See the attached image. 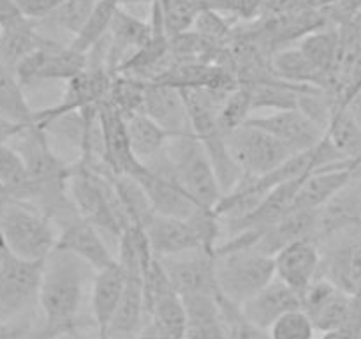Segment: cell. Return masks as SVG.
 Here are the masks:
<instances>
[{"mask_svg":"<svg viewBox=\"0 0 361 339\" xmlns=\"http://www.w3.org/2000/svg\"><path fill=\"white\" fill-rule=\"evenodd\" d=\"M159 260L173 292L178 297L219 295L214 251L196 249Z\"/></svg>","mask_w":361,"mask_h":339,"instance_id":"10","label":"cell"},{"mask_svg":"<svg viewBox=\"0 0 361 339\" xmlns=\"http://www.w3.org/2000/svg\"><path fill=\"white\" fill-rule=\"evenodd\" d=\"M56 230H59L56 249L76 254L85 263L90 265L92 270L97 272L116 263V258L106 246L101 233L85 219H81L78 212L60 221Z\"/></svg>","mask_w":361,"mask_h":339,"instance_id":"12","label":"cell"},{"mask_svg":"<svg viewBox=\"0 0 361 339\" xmlns=\"http://www.w3.org/2000/svg\"><path fill=\"white\" fill-rule=\"evenodd\" d=\"M59 230L48 215L27 201L0 200V244L25 260H46L56 247Z\"/></svg>","mask_w":361,"mask_h":339,"instance_id":"2","label":"cell"},{"mask_svg":"<svg viewBox=\"0 0 361 339\" xmlns=\"http://www.w3.org/2000/svg\"><path fill=\"white\" fill-rule=\"evenodd\" d=\"M143 113L169 136L192 133L185 101L178 88L157 81H145Z\"/></svg>","mask_w":361,"mask_h":339,"instance_id":"15","label":"cell"},{"mask_svg":"<svg viewBox=\"0 0 361 339\" xmlns=\"http://www.w3.org/2000/svg\"><path fill=\"white\" fill-rule=\"evenodd\" d=\"M252 115V99H250L249 87L238 85L235 90L226 95L221 106V113H219V122H221L224 134H228L236 127L243 126Z\"/></svg>","mask_w":361,"mask_h":339,"instance_id":"32","label":"cell"},{"mask_svg":"<svg viewBox=\"0 0 361 339\" xmlns=\"http://www.w3.org/2000/svg\"><path fill=\"white\" fill-rule=\"evenodd\" d=\"M126 127L130 148L141 165L164 152L169 134L161 129L154 120L148 119L145 113H137L126 119Z\"/></svg>","mask_w":361,"mask_h":339,"instance_id":"25","label":"cell"},{"mask_svg":"<svg viewBox=\"0 0 361 339\" xmlns=\"http://www.w3.org/2000/svg\"><path fill=\"white\" fill-rule=\"evenodd\" d=\"M46 39L41 37L32 27L27 18L13 21L0 27V62L14 71V67L44 44Z\"/></svg>","mask_w":361,"mask_h":339,"instance_id":"24","label":"cell"},{"mask_svg":"<svg viewBox=\"0 0 361 339\" xmlns=\"http://www.w3.org/2000/svg\"><path fill=\"white\" fill-rule=\"evenodd\" d=\"M324 136L344 159H361V129L345 106H335L328 120Z\"/></svg>","mask_w":361,"mask_h":339,"instance_id":"28","label":"cell"},{"mask_svg":"<svg viewBox=\"0 0 361 339\" xmlns=\"http://www.w3.org/2000/svg\"><path fill=\"white\" fill-rule=\"evenodd\" d=\"M185 309V339H228L219 295L180 297Z\"/></svg>","mask_w":361,"mask_h":339,"instance_id":"22","label":"cell"},{"mask_svg":"<svg viewBox=\"0 0 361 339\" xmlns=\"http://www.w3.org/2000/svg\"><path fill=\"white\" fill-rule=\"evenodd\" d=\"M0 187L11 200L30 203L34 198V186L23 159L4 140H0Z\"/></svg>","mask_w":361,"mask_h":339,"instance_id":"26","label":"cell"},{"mask_svg":"<svg viewBox=\"0 0 361 339\" xmlns=\"http://www.w3.org/2000/svg\"><path fill=\"white\" fill-rule=\"evenodd\" d=\"M321 339H361V327L353 323H345L335 331H328L321 334Z\"/></svg>","mask_w":361,"mask_h":339,"instance_id":"36","label":"cell"},{"mask_svg":"<svg viewBox=\"0 0 361 339\" xmlns=\"http://www.w3.org/2000/svg\"><path fill=\"white\" fill-rule=\"evenodd\" d=\"M245 124L277 138L293 154L316 147L324 138V129L302 109H282L270 115H252Z\"/></svg>","mask_w":361,"mask_h":339,"instance_id":"11","label":"cell"},{"mask_svg":"<svg viewBox=\"0 0 361 339\" xmlns=\"http://www.w3.org/2000/svg\"><path fill=\"white\" fill-rule=\"evenodd\" d=\"M27 20L30 21H44L62 6L66 0H14Z\"/></svg>","mask_w":361,"mask_h":339,"instance_id":"34","label":"cell"},{"mask_svg":"<svg viewBox=\"0 0 361 339\" xmlns=\"http://www.w3.org/2000/svg\"><path fill=\"white\" fill-rule=\"evenodd\" d=\"M270 66L281 81L296 87H316L330 94L328 78L307 60L300 48L281 49L270 59Z\"/></svg>","mask_w":361,"mask_h":339,"instance_id":"23","label":"cell"},{"mask_svg":"<svg viewBox=\"0 0 361 339\" xmlns=\"http://www.w3.org/2000/svg\"><path fill=\"white\" fill-rule=\"evenodd\" d=\"M302 309L312 321L316 332H328L349 321L353 311V295L341 292L326 279H314L302 295Z\"/></svg>","mask_w":361,"mask_h":339,"instance_id":"13","label":"cell"},{"mask_svg":"<svg viewBox=\"0 0 361 339\" xmlns=\"http://www.w3.org/2000/svg\"><path fill=\"white\" fill-rule=\"evenodd\" d=\"M270 339H316V328L303 309H295L279 318L268 328Z\"/></svg>","mask_w":361,"mask_h":339,"instance_id":"33","label":"cell"},{"mask_svg":"<svg viewBox=\"0 0 361 339\" xmlns=\"http://www.w3.org/2000/svg\"><path fill=\"white\" fill-rule=\"evenodd\" d=\"M356 161H344L310 173L300 184L291 210H319L355 175Z\"/></svg>","mask_w":361,"mask_h":339,"instance_id":"19","label":"cell"},{"mask_svg":"<svg viewBox=\"0 0 361 339\" xmlns=\"http://www.w3.org/2000/svg\"><path fill=\"white\" fill-rule=\"evenodd\" d=\"M23 127L25 126H18V124H13V122H9V120L4 119V117H0V140L9 141L11 138H13L14 134L20 133Z\"/></svg>","mask_w":361,"mask_h":339,"instance_id":"37","label":"cell"},{"mask_svg":"<svg viewBox=\"0 0 361 339\" xmlns=\"http://www.w3.org/2000/svg\"><path fill=\"white\" fill-rule=\"evenodd\" d=\"M319 247L317 278L348 295L361 292V226L342 230L316 242Z\"/></svg>","mask_w":361,"mask_h":339,"instance_id":"6","label":"cell"},{"mask_svg":"<svg viewBox=\"0 0 361 339\" xmlns=\"http://www.w3.org/2000/svg\"><path fill=\"white\" fill-rule=\"evenodd\" d=\"M97 339H108V338H97Z\"/></svg>","mask_w":361,"mask_h":339,"instance_id":"41","label":"cell"},{"mask_svg":"<svg viewBox=\"0 0 361 339\" xmlns=\"http://www.w3.org/2000/svg\"><path fill=\"white\" fill-rule=\"evenodd\" d=\"M126 270L116 261L115 265L95 272L92 288V320L99 332V338H106L109 323L123 293Z\"/></svg>","mask_w":361,"mask_h":339,"instance_id":"21","label":"cell"},{"mask_svg":"<svg viewBox=\"0 0 361 339\" xmlns=\"http://www.w3.org/2000/svg\"><path fill=\"white\" fill-rule=\"evenodd\" d=\"M60 335H56L55 332L53 331H49L48 327H44V325H42L41 328H32L30 332H28L27 335H25L23 339H59Z\"/></svg>","mask_w":361,"mask_h":339,"instance_id":"39","label":"cell"},{"mask_svg":"<svg viewBox=\"0 0 361 339\" xmlns=\"http://www.w3.org/2000/svg\"><path fill=\"white\" fill-rule=\"evenodd\" d=\"M137 2H157V0H120V6H127V4H137Z\"/></svg>","mask_w":361,"mask_h":339,"instance_id":"40","label":"cell"},{"mask_svg":"<svg viewBox=\"0 0 361 339\" xmlns=\"http://www.w3.org/2000/svg\"><path fill=\"white\" fill-rule=\"evenodd\" d=\"M274 265L275 278L302 299L305 290L317 278L319 247L312 239L298 240V242L279 251L274 256Z\"/></svg>","mask_w":361,"mask_h":339,"instance_id":"17","label":"cell"},{"mask_svg":"<svg viewBox=\"0 0 361 339\" xmlns=\"http://www.w3.org/2000/svg\"><path fill=\"white\" fill-rule=\"evenodd\" d=\"M134 179L145 189L155 214L176 219H190L201 208L180 186L164 152L145 162L143 170Z\"/></svg>","mask_w":361,"mask_h":339,"instance_id":"8","label":"cell"},{"mask_svg":"<svg viewBox=\"0 0 361 339\" xmlns=\"http://www.w3.org/2000/svg\"><path fill=\"white\" fill-rule=\"evenodd\" d=\"M109 179H111L113 189L122 203L129 225L143 230L147 228L148 222L155 215V210L141 184L130 175H113L111 173Z\"/></svg>","mask_w":361,"mask_h":339,"instance_id":"27","label":"cell"},{"mask_svg":"<svg viewBox=\"0 0 361 339\" xmlns=\"http://www.w3.org/2000/svg\"><path fill=\"white\" fill-rule=\"evenodd\" d=\"M32 328H34V325L28 316L0 320V339H23Z\"/></svg>","mask_w":361,"mask_h":339,"instance_id":"35","label":"cell"},{"mask_svg":"<svg viewBox=\"0 0 361 339\" xmlns=\"http://www.w3.org/2000/svg\"><path fill=\"white\" fill-rule=\"evenodd\" d=\"M316 218L317 210H289L281 221L264 230L252 247L268 256H275L279 251L298 240H314Z\"/></svg>","mask_w":361,"mask_h":339,"instance_id":"20","label":"cell"},{"mask_svg":"<svg viewBox=\"0 0 361 339\" xmlns=\"http://www.w3.org/2000/svg\"><path fill=\"white\" fill-rule=\"evenodd\" d=\"M102 141H104V166L113 175L136 177L143 165L136 159L127 138L126 119L122 113L106 99L99 105Z\"/></svg>","mask_w":361,"mask_h":339,"instance_id":"14","label":"cell"},{"mask_svg":"<svg viewBox=\"0 0 361 339\" xmlns=\"http://www.w3.org/2000/svg\"><path fill=\"white\" fill-rule=\"evenodd\" d=\"M115 74L109 73L104 66H87L80 74L67 81V88L59 105L34 113V124L44 127L49 120L88 106H99L106 101L111 90Z\"/></svg>","mask_w":361,"mask_h":339,"instance_id":"9","label":"cell"},{"mask_svg":"<svg viewBox=\"0 0 361 339\" xmlns=\"http://www.w3.org/2000/svg\"><path fill=\"white\" fill-rule=\"evenodd\" d=\"M345 108L349 109V113H351L353 119L356 120V124H358L361 129V90L345 105Z\"/></svg>","mask_w":361,"mask_h":339,"instance_id":"38","label":"cell"},{"mask_svg":"<svg viewBox=\"0 0 361 339\" xmlns=\"http://www.w3.org/2000/svg\"><path fill=\"white\" fill-rule=\"evenodd\" d=\"M143 90L145 81L115 74L108 101L122 113L123 119H129L137 113H143Z\"/></svg>","mask_w":361,"mask_h":339,"instance_id":"31","label":"cell"},{"mask_svg":"<svg viewBox=\"0 0 361 339\" xmlns=\"http://www.w3.org/2000/svg\"><path fill=\"white\" fill-rule=\"evenodd\" d=\"M120 7V0H97L92 9L90 16L87 18L81 30L74 35L71 48L80 53H88L106 34H108L109 23Z\"/></svg>","mask_w":361,"mask_h":339,"instance_id":"30","label":"cell"},{"mask_svg":"<svg viewBox=\"0 0 361 339\" xmlns=\"http://www.w3.org/2000/svg\"><path fill=\"white\" fill-rule=\"evenodd\" d=\"M226 145L242 177L259 179L277 170L293 152L271 134L243 124L226 134Z\"/></svg>","mask_w":361,"mask_h":339,"instance_id":"7","label":"cell"},{"mask_svg":"<svg viewBox=\"0 0 361 339\" xmlns=\"http://www.w3.org/2000/svg\"><path fill=\"white\" fill-rule=\"evenodd\" d=\"M148 244L157 258H169L196 249H207L200 232L190 219L155 214L145 228ZM208 251V249H207Z\"/></svg>","mask_w":361,"mask_h":339,"instance_id":"16","label":"cell"},{"mask_svg":"<svg viewBox=\"0 0 361 339\" xmlns=\"http://www.w3.org/2000/svg\"><path fill=\"white\" fill-rule=\"evenodd\" d=\"M90 268L76 254L56 247L46 256L37 304L44 316L42 325L60 338L73 334L78 328L85 282Z\"/></svg>","mask_w":361,"mask_h":339,"instance_id":"1","label":"cell"},{"mask_svg":"<svg viewBox=\"0 0 361 339\" xmlns=\"http://www.w3.org/2000/svg\"><path fill=\"white\" fill-rule=\"evenodd\" d=\"M215 278L219 295L240 306L275 278L274 256L254 247L215 251Z\"/></svg>","mask_w":361,"mask_h":339,"instance_id":"4","label":"cell"},{"mask_svg":"<svg viewBox=\"0 0 361 339\" xmlns=\"http://www.w3.org/2000/svg\"><path fill=\"white\" fill-rule=\"evenodd\" d=\"M34 113L14 71L0 62V117L18 126H30Z\"/></svg>","mask_w":361,"mask_h":339,"instance_id":"29","label":"cell"},{"mask_svg":"<svg viewBox=\"0 0 361 339\" xmlns=\"http://www.w3.org/2000/svg\"><path fill=\"white\" fill-rule=\"evenodd\" d=\"M164 154L180 186L192 198L194 203L207 210H215L222 191L210 157L194 133L169 136Z\"/></svg>","mask_w":361,"mask_h":339,"instance_id":"3","label":"cell"},{"mask_svg":"<svg viewBox=\"0 0 361 339\" xmlns=\"http://www.w3.org/2000/svg\"><path fill=\"white\" fill-rule=\"evenodd\" d=\"M240 309L254 327L268 331L286 313L302 309V299L291 288H288L284 282L274 278L263 290H259L250 299L240 304Z\"/></svg>","mask_w":361,"mask_h":339,"instance_id":"18","label":"cell"},{"mask_svg":"<svg viewBox=\"0 0 361 339\" xmlns=\"http://www.w3.org/2000/svg\"><path fill=\"white\" fill-rule=\"evenodd\" d=\"M44 260H25L0 244V320L27 316L37 302Z\"/></svg>","mask_w":361,"mask_h":339,"instance_id":"5","label":"cell"}]
</instances>
